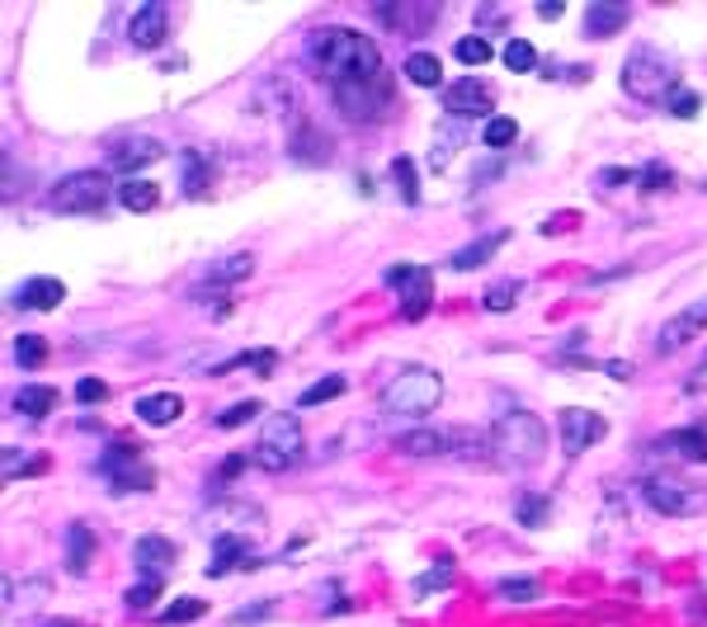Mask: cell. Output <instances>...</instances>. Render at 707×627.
<instances>
[{
	"mask_svg": "<svg viewBox=\"0 0 707 627\" xmlns=\"http://www.w3.org/2000/svg\"><path fill=\"white\" fill-rule=\"evenodd\" d=\"M274 364H278L274 349H250V354H236V359H226L222 368H255L260 378H269V373H274ZM222 368H218V373H222Z\"/></svg>",
	"mask_w": 707,
	"mask_h": 627,
	"instance_id": "cell-48",
	"label": "cell"
},
{
	"mask_svg": "<svg viewBox=\"0 0 707 627\" xmlns=\"http://www.w3.org/2000/svg\"><path fill=\"white\" fill-rule=\"evenodd\" d=\"M533 14H537V20H547V24H551V20H561V5H557V0H537V10H533Z\"/></svg>",
	"mask_w": 707,
	"mask_h": 627,
	"instance_id": "cell-57",
	"label": "cell"
},
{
	"mask_svg": "<svg viewBox=\"0 0 707 627\" xmlns=\"http://www.w3.org/2000/svg\"><path fill=\"white\" fill-rule=\"evenodd\" d=\"M452 57H458L462 66H486L491 62V42L481 38V34H467V38L452 42Z\"/></svg>",
	"mask_w": 707,
	"mask_h": 627,
	"instance_id": "cell-43",
	"label": "cell"
},
{
	"mask_svg": "<svg viewBox=\"0 0 707 627\" xmlns=\"http://www.w3.org/2000/svg\"><path fill=\"white\" fill-rule=\"evenodd\" d=\"M628 20H632V10L622 5V0H594V5H585L580 28H585V38H613Z\"/></svg>",
	"mask_w": 707,
	"mask_h": 627,
	"instance_id": "cell-22",
	"label": "cell"
},
{
	"mask_svg": "<svg viewBox=\"0 0 707 627\" xmlns=\"http://www.w3.org/2000/svg\"><path fill=\"white\" fill-rule=\"evenodd\" d=\"M95 477L104 481L113 495H141V491L156 487V467L147 463V448L123 444V439H119V444H109L95 458Z\"/></svg>",
	"mask_w": 707,
	"mask_h": 627,
	"instance_id": "cell-5",
	"label": "cell"
},
{
	"mask_svg": "<svg viewBox=\"0 0 707 627\" xmlns=\"http://www.w3.org/2000/svg\"><path fill=\"white\" fill-rule=\"evenodd\" d=\"M481 142H486L495 156H505V147H514V142H519V123L514 119H486V127H481Z\"/></svg>",
	"mask_w": 707,
	"mask_h": 627,
	"instance_id": "cell-37",
	"label": "cell"
},
{
	"mask_svg": "<svg viewBox=\"0 0 707 627\" xmlns=\"http://www.w3.org/2000/svg\"><path fill=\"white\" fill-rule=\"evenodd\" d=\"M161 590H165V580H137V586L123 594L127 614H147V608H151L156 600H161Z\"/></svg>",
	"mask_w": 707,
	"mask_h": 627,
	"instance_id": "cell-44",
	"label": "cell"
},
{
	"mask_svg": "<svg viewBox=\"0 0 707 627\" xmlns=\"http://www.w3.org/2000/svg\"><path fill=\"white\" fill-rule=\"evenodd\" d=\"M382 283H387V288H396L406 321H424V317H430V307H434V274L424 265L401 260V265H392L387 274H382Z\"/></svg>",
	"mask_w": 707,
	"mask_h": 627,
	"instance_id": "cell-9",
	"label": "cell"
},
{
	"mask_svg": "<svg viewBox=\"0 0 707 627\" xmlns=\"http://www.w3.org/2000/svg\"><path fill=\"white\" fill-rule=\"evenodd\" d=\"M250 269H255L250 255H222V260H212L203 269V288H232V283L250 279Z\"/></svg>",
	"mask_w": 707,
	"mask_h": 627,
	"instance_id": "cell-28",
	"label": "cell"
},
{
	"mask_svg": "<svg viewBox=\"0 0 707 627\" xmlns=\"http://www.w3.org/2000/svg\"><path fill=\"white\" fill-rule=\"evenodd\" d=\"M665 109H670L674 119H698V113H703V95L689 90V85H674L670 99H665Z\"/></svg>",
	"mask_w": 707,
	"mask_h": 627,
	"instance_id": "cell-45",
	"label": "cell"
},
{
	"mask_svg": "<svg viewBox=\"0 0 707 627\" xmlns=\"http://www.w3.org/2000/svg\"><path fill=\"white\" fill-rule=\"evenodd\" d=\"M491 109H495V90H491L486 81H476V76H462V81L444 85V113H448V119H462V123H472V119H486Z\"/></svg>",
	"mask_w": 707,
	"mask_h": 627,
	"instance_id": "cell-10",
	"label": "cell"
},
{
	"mask_svg": "<svg viewBox=\"0 0 707 627\" xmlns=\"http://www.w3.org/2000/svg\"><path fill=\"white\" fill-rule=\"evenodd\" d=\"M656 458H679V463H707V425H679L665 430L660 439H650Z\"/></svg>",
	"mask_w": 707,
	"mask_h": 627,
	"instance_id": "cell-14",
	"label": "cell"
},
{
	"mask_svg": "<svg viewBox=\"0 0 707 627\" xmlns=\"http://www.w3.org/2000/svg\"><path fill=\"white\" fill-rule=\"evenodd\" d=\"M670 184H674V170L660 165V161H646L642 170H636V189L642 194H665Z\"/></svg>",
	"mask_w": 707,
	"mask_h": 627,
	"instance_id": "cell-42",
	"label": "cell"
},
{
	"mask_svg": "<svg viewBox=\"0 0 707 627\" xmlns=\"http://www.w3.org/2000/svg\"><path fill=\"white\" fill-rule=\"evenodd\" d=\"M523 297V279H495L486 293H481V307L491 311V317H500V311H514V303Z\"/></svg>",
	"mask_w": 707,
	"mask_h": 627,
	"instance_id": "cell-35",
	"label": "cell"
},
{
	"mask_svg": "<svg viewBox=\"0 0 707 627\" xmlns=\"http://www.w3.org/2000/svg\"><path fill=\"white\" fill-rule=\"evenodd\" d=\"M392 448L406 453V458H452V430H430V425H420V430L396 434Z\"/></svg>",
	"mask_w": 707,
	"mask_h": 627,
	"instance_id": "cell-18",
	"label": "cell"
},
{
	"mask_svg": "<svg viewBox=\"0 0 707 627\" xmlns=\"http://www.w3.org/2000/svg\"><path fill=\"white\" fill-rule=\"evenodd\" d=\"M269 614H274V604H269V600H260L255 608H236V614H232V623H260V618H269Z\"/></svg>",
	"mask_w": 707,
	"mask_h": 627,
	"instance_id": "cell-55",
	"label": "cell"
},
{
	"mask_svg": "<svg viewBox=\"0 0 707 627\" xmlns=\"http://www.w3.org/2000/svg\"><path fill=\"white\" fill-rule=\"evenodd\" d=\"M505 241H509V232H491V236H481V241H472V246L452 250L448 269H458V274H467V269H481L486 260H495V250H500Z\"/></svg>",
	"mask_w": 707,
	"mask_h": 627,
	"instance_id": "cell-27",
	"label": "cell"
},
{
	"mask_svg": "<svg viewBox=\"0 0 707 627\" xmlns=\"http://www.w3.org/2000/svg\"><path fill=\"white\" fill-rule=\"evenodd\" d=\"M505 165H509V156H491V161H481V165L472 170V189H481V184H491Z\"/></svg>",
	"mask_w": 707,
	"mask_h": 627,
	"instance_id": "cell-52",
	"label": "cell"
},
{
	"mask_svg": "<svg viewBox=\"0 0 707 627\" xmlns=\"http://www.w3.org/2000/svg\"><path fill=\"white\" fill-rule=\"evenodd\" d=\"M165 34H170V10L161 5V0H147V5L133 10V20H127V42H133L137 52L161 48Z\"/></svg>",
	"mask_w": 707,
	"mask_h": 627,
	"instance_id": "cell-17",
	"label": "cell"
},
{
	"mask_svg": "<svg viewBox=\"0 0 707 627\" xmlns=\"http://www.w3.org/2000/svg\"><path fill=\"white\" fill-rule=\"evenodd\" d=\"M491 439L486 434H476V430H452V458H462V463H476V467H491Z\"/></svg>",
	"mask_w": 707,
	"mask_h": 627,
	"instance_id": "cell-33",
	"label": "cell"
},
{
	"mask_svg": "<svg viewBox=\"0 0 707 627\" xmlns=\"http://www.w3.org/2000/svg\"><path fill=\"white\" fill-rule=\"evenodd\" d=\"M66 297V283L62 279H48V274H38V279H24L20 288L10 293V307L14 311H52L57 303Z\"/></svg>",
	"mask_w": 707,
	"mask_h": 627,
	"instance_id": "cell-19",
	"label": "cell"
},
{
	"mask_svg": "<svg viewBox=\"0 0 707 627\" xmlns=\"http://www.w3.org/2000/svg\"><path fill=\"white\" fill-rule=\"evenodd\" d=\"M349 392V382L331 373L325 382H311V388H302V396H297V406H321V402H335V396H345Z\"/></svg>",
	"mask_w": 707,
	"mask_h": 627,
	"instance_id": "cell-39",
	"label": "cell"
},
{
	"mask_svg": "<svg viewBox=\"0 0 707 627\" xmlns=\"http://www.w3.org/2000/svg\"><path fill=\"white\" fill-rule=\"evenodd\" d=\"M307 62L321 71L325 85L335 90H359V85H373V81H387V66H382V52L377 42L359 34V28H345V24H321L307 34Z\"/></svg>",
	"mask_w": 707,
	"mask_h": 627,
	"instance_id": "cell-1",
	"label": "cell"
},
{
	"mask_svg": "<svg viewBox=\"0 0 707 627\" xmlns=\"http://www.w3.org/2000/svg\"><path fill=\"white\" fill-rule=\"evenodd\" d=\"M679 81V66L674 57H665L660 48H650V42H642V48H632V57L622 62V90H628L632 99H642V104H656V99H670Z\"/></svg>",
	"mask_w": 707,
	"mask_h": 627,
	"instance_id": "cell-4",
	"label": "cell"
},
{
	"mask_svg": "<svg viewBox=\"0 0 707 627\" xmlns=\"http://www.w3.org/2000/svg\"><path fill=\"white\" fill-rule=\"evenodd\" d=\"M133 416L141 425H151V430H165V425H175L184 416V402H179V392H147V396H137Z\"/></svg>",
	"mask_w": 707,
	"mask_h": 627,
	"instance_id": "cell-23",
	"label": "cell"
},
{
	"mask_svg": "<svg viewBox=\"0 0 707 627\" xmlns=\"http://www.w3.org/2000/svg\"><path fill=\"white\" fill-rule=\"evenodd\" d=\"M392 184H396V194H401V204H410V208L420 204V180H415V161H410V156H396L392 161Z\"/></svg>",
	"mask_w": 707,
	"mask_h": 627,
	"instance_id": "cell-36",
	"label": "cell"
},
{
	"mask_svg": "<svg viewBox=\"0 0 707 627\" xmlns=\"http://www.w3.org/2000/svg\"><path fill=\"white\" fill-rule=\"evenodd\" d=\"M175 557H179V548L161 533H141L133 543V566H137L141 580H165L175 571Z\"/></svg>",
	"mask_w": 707,
	"mask_h": 627,
	"instance_id": "cell-15",
	"label": "cell"
},
{
	"mask_svg": "<svg viewBox=\"0 0 707 627\" xmlns=\"http://www.w3.org/2000/svg\"><path fill=\"white\" fill-rule=\"evenodd\" d=\"M90 557H95V529L76 519L66 529V571L71 576H85V571H90Z\"/></svg>",
	"mask_w": 707,
	"mask_h": 627,
	"instance_id": "cell-26",
	"label": "cell"
},
{
	"mask_svg": "<svg viewBox=\"0 0 707 627\" xmlns=\"http://www.w3.org/2000/svg\"><path fill=\"white\" fill-rule=\"evenodd\" d=\"M491 448H495V463L500 467L529 472L547 453V425L537 420L533 410H505V416H495V425H491Z\"/></svg>",
	"mask_w": 707,
	"mask_h": 627,
	"instance_id": "cell-2",
	"label": "cell"
},
{
	"mask_svg": "<svg viewBox=\"0 0 707 627\" xmlns=\"http://www.w3.org/2000/svg\"><path fill=\"white\" fill-rule=\"evenodd\" d=\"M260 557L250 552V538L246 533H212V562L203 566V571L212 580L232 576V571H260Z\"/></svg>",
	"mask_w": 707,
	"mask_h": 627,
	"instance_id": "cell-11",
	"label": "cell"
},
{
	"mask_svg": "<svg viewBox=\"0 0 707 627\" xmlns=\"http://www.w3.org/2000/svg\"><path fill=\"white\" fill-rule=\"evenodd\" d=\"M373 14H377V24L401 28V34L420 38L424 28H430V24L438 20V5H373Z\"/></svg>",
	"mask_w": 707,
	"mask_h": 627,
	"instance_id": "cell-21",
	"label": "cell"
},
{
	"mask_svg": "<svg viewBox=\"0 0 707 627\" xmlns=\"http://www.w3.org/2000/svg\"><path fill=\"white\" fill-rule=\"evenodd\" d=\"M20 416L28 420H38V416H52L57 410V388H42V382H28V388L14 392V402H10Z\"/></svg>",
	"mask_w": 707,
	"mask_h": 627,
	"instance_id": "cell-31",
	"label": "cell"
},
{
	"mask_svg": "<svg viewBox=\"0 0 707 627\" xmlns=\"http://www.w3.org/2000/svg\"><path fill=\"white\" fill-rule=\"evenodd\" d=\"M707 331V297L703 303H689L679 317H670L660 325V335H656V354H679L689 345V340H698Z\"/></svg>",
	"mask_w": 707,
	"mask_h": 627,
	"instance_id": "cell-16",
	"label": "cell"
},
{
	"mask_svg": "<svg viewBox=\"0 0 707 627\" xmlns=\"http://www.w3.org/2000/svg\"><path fill=\"white\" fill-rule=\"evenodd\" d=\"M636 491H642V501L665 519H693L707 509V491L693 487L684 477H674V472H646L636 481Z\"/></svg>",
	"mask_w": 707,
	"mask_h": 627,
	"instance_id": "cell-7",
	"label": "cell"
},
{
	"mask_svg": "<svg viewBox=\"0 0 707 627\" xmlns=\"http://www.w3.org/2000/svg\"><path fill=\"white\" fill-rule=\"evenodd\" d=\"M113 198L127 208V212H151L156 204H161V189H156L151 180H141V175H133V180H119V189H113Z\"/></svg>",
	"mask_w": 707,
	"mask_h": 627,
	"instance_id": "cell-29",
	"label": "cell"
},
{
	"mask_svg": "<svg viewBox=\"0 0 707 627\" xmlns=\"http://www.w3.org/2000/svg\"><path fill=\"white\" fill-rule=\"evenodd\" d=\"M42 627H80V623H71V618H52V623H42Z\"/></svg>",
	"mask_w": 707,
	"mask_h": 627,
	"instance_id": "cell-59",
	"label": "cell"
},
{
	"mask_svg": "<svg viewBox=\"0 0 707 627\" xmlns=\"http://www.w3.org/2000/svg\"><path fill=\"white\" fill-rule=\"evenodd\" d=\"M325 137H317L311 127H302V133L293 137V161H325Z\"/></svg>",
	"mask_w": 707,
	"mask_h": 627,
	"instance_id": "cell-49",
	"label": "cell"
},
{
	"mask_svg": "<svg viewBox=\"0 0 707 627\" xmlns=\"http://www.w3.org/2000/svg\"><path fill=\"white\" fill-rule=\"evenodd\" d=\"M113 189H119V184H109L104 170H71V175H62L52 184L48 208L62 212V218H90V212H99L109 204Z\"/></svg>",
	"mask_w": 707,
	"mask_h": 627,
	"instance_id": "cell-6",
	"label": "cell"
},
{
	"mask_svg": "<svg viewBox=\"0 0 707 627\" xmlns=\"http://www.w3.org/2000/svg\"><path fill=\"white\" fill-rule=\"evenodd\" d=\"M448 586H452V562H448V557H438V562L430 566V571H420V576H415V586H410V590H415V600H424L430 590H448Z\"/></svg>",
	"mask_w": 707,
	"mask_h": 627,
	"instance_id": "cell-40",
	"label": "cell"
},
{
	"mask_svg": "<svg viewBox=\"0 0 707 627\" xmlns=\"http://www.w3.org/2000/svg\"><path fill=\"white\" fill-rule=\"evenodd\" d=\"M604 373H608V378H618V382H628V378L636 373V364H628V359H608V364H604Z\"/></svg>",
	"mask_w": 707,
	"mask_h": 627,
	"instance_id": "cell-56",
	"label": "cell"
},
{
	"mask_svg": "<svg viewBox=\"0 0 707 627\" xmlns=\"http://www.w3.org/2000/svg\"><path fill=\"white\" fill-rule=\"evenodd\" d=\"M246 463H255V458H246V453H236V458H226V463H222V481H226V477H236Z\"/></svg>",
	"mask_w": 707,
	"mask_h": 627,
	"instance_id": "cell-58",
	"label": "cell"
},
{
	"mask_svg": "<svg viewBox=\"0 0 707 627\" xmlns=\"http://www.w3.org/2000/svg\"><path fill=\"white\" fill-rule=\"evenodd\" d=\"M42 359H48V340L42 335H20L14 340V364L20 368H42Z\"/></svg>",
	"mask_w": 707,
	"mask_h": 627,
	"instance_id": "cell-47",
	"label": "cell"
},
{
	"mask_svg": "<svg viewBox=\"0 0 707 627\" xmlns=\"http://www.w3.org/2000/svg\"><path fill=\"white\" fill-rule=\"evenodd\" d=\"M495 594L509 600V604H533L537 594H543V586L529 580V576H505V580H495Z\"/></svg>",
	"mask_w": 707,
	"mask_h": 627,
	"instance_id": "cell-38",
	"label": "cell"
},
{
	"mask_svg": "<svg viewBox=\"0 0 707 627\" xmlns=\"http://www.w3.org/2000/svg\"><path fill=\"white\" fill-rule=\"evenodd\" d=\"M161 156H165V142H156V137H147V133H127V137H113V142H109V156H104V161H109L113 170H123V180H133L141 165L161 161Z\"/></svg>",
	"mask_w": 707,
	"mask_h": 627,
	"instance_id": "cell-13",
	"label": "cell"
},
{
	"mask_svg": "<svg viewBox=\"0 0 707 627\" xmlns=\"http://www.w3.org/2000/svg\"><path fill=\"white\" fill-rule=\"evenodd\" d=\"M48 594H52V580L42 576V571L28 576L20 590H14V580L5 576V608H20V614H24V608H38L42 600H48Z\"/></svg>",
	"mask_w": 707,
	"mask_h": 627,
	"instance_id": "cell-30",
	"label": "cell"
},
{
	"mask_svg": "<svg viewBox=\"0 0 707 627\" xmlns=\"http://www.w3.org/2000/svg\"><path fill=\"white\" fill-rule=\"evenodd\" d=\"M514 519H519V529H547L551 495L547 491H523L519 501H514Z\"/></svg>",
	"mask_w": 707,
	"mask_h": 627,
	"instance_id": "cell-32",
	"label": "cell"
},
{
	"mask_svg": "<svg viewBox=\"0 0 707 627\" xmlns=\"http://www.w3.org/2000/svg\"><path fill=\"white\" fill-rule=\"evenodd\" d=\"M175 161H179V189L189 198H203L208 184H212V156L198 151V147H184Z\"/></svg>",
	"mask_w": 707,
	"mask_h": 627,
	"instance_id": "cell-24",
	"label": "cell"
},
{
	"mask_svg": "<svg viewBox=\"0 0 707 627\" xmlns=\"http://www.w3.org/2000/svg\"><path fill=\"white\" fill-rule=\"evenodd\" d=\"M302 425H297V416H269L260 439H255L250 458L255 467H264V472H293L297 463H302Z\"/></svg>",
	"mask_w": 707,
	"mask_h": 627,
	"instance_id": "cell-8",
	"label": "cell"
},
{
	"mask_svg": "<svg viewBox=\"0 0 707 627\" xmlns=\"http://www.w3.org/2000/svg\"><path fill=\"white\" fill-rule=\"evenodd\" d=\"M438 402H444V378H438L434 368H424V364L396 368V378H392L387 388H382V396H377L382 416H410V420L430 416Z\"/></svg>",
	"mask_w": 707,
	"mask_h": 627,
	"instance_id": "cell-3",
	"label": "cell"
},
{
	"mask_svg": "<svg viewBox=\"0 0 707 627\" xmlns=\"http://www.w3.org/2000/svg\"><path fill=\"white\" fill-rule=\"evenodd\" d=\"M557 425H561V453H566V458H580V453L594 448L608 434V420L599 416V410H580V406L561 410Z\"/></svg>",
	"mask_w": 707,
	"mask_h": 627,
	"instance_id": "cell-12",
	"label": "cell"
},
{
	"mask_svg": "<svg viewBox=\"0 0 707 627\" xmlns=\"http://www.w3.org/2000/svg\"><path fill=\"white\" fill-rule=\"evenodd\" d=\"M707 373V354H703V364H698V373H693V378H703Z\"/></svg>",
	"mask_w": 707,
	"mask_h": 627,
	"instance_id": "cell-60",
	"label": "cell"
},
{
	"mask_svg": "<svg viewBox=\"0 0 707 627\" xmlns=\"http://www.w3.org/2000/svg\"><path fill=\"white\" fill-rule=\"evenodd\" d=\"M260 402H255V396H250V402H236V406H226L222 410V416H218V430H240V425H246V420H255V416H260Z\"/></svg>",
	"mask_w": 707,
	"mask_h": 627,
	"instance_id": "cell-50",
	"label": "cell"
},
{
	"mask_svg": "<svg viewBox=\"0 0 707 627\" xmlns=\"http://www.w3.org/2000/svg\"><path fill=\"white\" fill-rule=\"evenodd\" d=\"M462 142H472V123H462V119H444V123L434 127V142H430V165H434V170H448L452 151H458Z\"/></svg>",
	"mask_w": 707,
	"mask_h": 627,
	"instance_id": "cell-25",
	"label": "cell"
},
{
	"mask_svg": "<svg viewBox=\"0 0 707 627\" xmlns=\"http://www.w3.org/2000/svg\"><path fill=\"white\" fill-rule=\"evenodd\" d=\"M104 396H109V388H104L99 378H80V382H76V402L90 406V402H104Z\"/></svg>",
	"mask_w": 707,
	"mask_h": 627,
	"instance_id": "cell-53",
	"label": "cell"
},
{
	"mask_svg": "<svg viewBox=\"0 0 707 627\" xmlns=\"http://www.w3.org/2000/svg\"><path fill=\"white\" fill-rule=\"evenodd\" d=\"M212 533H260L264 529V509L246 501H222L218 509H208Z\"/></svg>",
	"mask_w": 707,
	"mask_h": 627,
	"instance_id": "cell-20",
	"label": "cell"
},
{
	"mask_svg": "<svg viewBox=\"0 0 707 627\" xmlns=\"http://www.w3.org/2000/svg\"><path fill=\"white\" fill-rule=\"evenodd\" d=\"M505 66L514 71V76H529V71L537 66V48L529 38H509L505 42Z\"/></svg>",
	"mask_w": 707,
	"mask_h": 627,
	"instance_id": "cell-41",
	"label": "cell"
},
{
	"mask_svg": "<svg viewBox=\"0 0 707 627\" xmlns=\"http://www.w3.org/2000/svg\"><path fill=\"white\" fill-rule=\"evenodd\" d=\"M42 458H20V448H5V481H14V477H34V472H42Z\"/></svg>",
	"mask_w": 707,
	"mask_h": 627,
	"instance_id": "cell-51",
	"label": "cell"
},
{
	"mask_svg": "<svg viewBox=\"0 0 707 627\" xmlns=\"http://www.w3.org/2000/svg\"><path fill=\"white\" fill-rule=\"evenodd\" d=\"M401 76L410 85H424V90H430V85L444 81V62H438L434 52H410L406 62H401Z\"/></svg>",
	"mask_w": 707,
	"mask_h": 627,
	"instance_id": "cell-34",
	"label": "cell"
},
{
	"mask_svg": "<svg viewBox=\"0 0 707 627\" xmlns=\"http://www.w3.org/2000/svg\"><path fill=\"white\" fill-rule=\"evenodd\" d=\"M599 184H604V189H613V184H636V170H628V165H608V170H599Z\"/></svg>",
	"mask_w": 707,
	"mask_h": 627,
	"instance_id": "cell-54",
	"label": "cell"
},
{
	"mask_svg": "<svg viewBox=\"0 0 707 627\" xmlns=\"http://www.w3.org/2000/svg\"><path fill=\"white\" fill-rule=\"evenodd\" d=\"M203 614H208L203 600H194V594H179V600L161 614V623H165V627H179V623H194V618H203Z\"/></svg>",
	"mask_w": 707,
	"mask_h": 627,
	"instance_id": "cell-46",
	"label": "cell"
}]
</instances>
